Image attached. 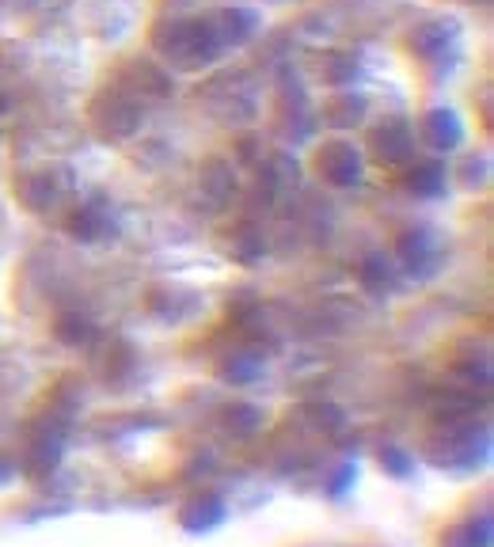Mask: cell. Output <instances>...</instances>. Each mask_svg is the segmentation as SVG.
<instances>
[{"label":"cell","mask_w":494,"mask_h":547,"mask_svg":"<svg viewBox=\"0 0 494 547\" xmlns=\"http://www.w3.org/2000/svg\"><path fill=\"white\" fill-rule=\"evenodd\" d=\"M198 183H202L206 194H213V202H225L228 190L236 187V175H232V168H228L225 160H209L206 168H202V175H198Z\"/></svg>","instance_id":"cell-6"},{"label":"cell","mask_w":494,"mask_h":547,"mask_svg":"<svg viewBox=\"0 0 494 547\" xmlns=\"http://www.w3.org/2000/svg\"><path fill=\"white\" fill-rule=\"evenodd\" d=\"M225 422L236 434H255V430H259V415H255L247 403H232L225 411Z\"/></svg>","instance_id":"cell-13"},{"label":"cell","mask_w":494,"mask_h":547,"mask_svg":"<svg viewBox=\"0 0 494 547\" xmlns=\"http://www.w3.org/2000/svg\"><path fill=\"white\" fill-rule=\"evenodd\" d=\"M221 513H225V506H221L217 494H198L187 510H183V525H187V529H198V517H209V525H213V521H221Z\"/></svg>","instance_id":"cell-8"},{"label":"cell","mask_w":494,"mask_h":547,"mask_svg":"<svg viewBox=\"0 0 494 547\" xmlns=\"http://www.w3.org/2000/svg\"><path fill=\"white\" fill-rule=\"evenodd\" d=\"M373 145L384 152L380 160L399 164V160H407V156H411V130H407V126H399V122H388L384 130L373 133Z\"/></svg>","instance_id":"cell-4"},{"label":"cell","mask_w":494,"mask_h":547,"mask_svg":"<svg viewBox=\"0 0 494 547\" xmlns=\"http://www.w3.org/2000/svg\"><path fill=\"white\" fill-rule=\"evenodd\" d=\"M407 183H411L415 194H426V198H430V194H437V190L445 187V171H441V164H418Z\"/></svg>","instance_id":"cell-9"},{"label":"cell","mask_w":494,"mask_h":547,"mask_svg":"<svg viewBox=\"0 0 494 547\" xmlns=\"http://www.w3.org/2000/svg\"><path fill=\"white\" fill-rule=\"evenodd\" d=\"M453 23H445V19H434V23H422L415 31V38H411V50H418L422 57H430L437 50V46H445L453 35H445Z\"/></svg>","instance_id":"cell-7"},{"label":"cell","mask_w":494,"mask_h":547,"mask_svg":"<svg viewBox=\"0 0 494 547\" xmlns=\"http://www.w3.org/2000/svg\"><path fill=\"white\" fill-rule=\"evenodd\" d=\"M320 171L335 187H354L358 183V152L350 145H331L327 156L320 160Z\"/></svg>","instance_id":"cell-2"},{"label":"cell","mask_w":494,"mask_h":547,"mask_svg":"<svg viewBox=\"0 0 494 547\" xmlns=\"http://www.w3.org/2000/svg\"><path fill=\"white\" fill-rule=\"evenodd\" d=\"M213 27H217V38L221 42H247V38L259 31V16L251 12V8H225L221 16L213 19Z\"/></svg>","instance_id":"cell-3"},{"label":"cell","mask_w":494,"mask_h":547,"mask_svg":"<svg viewBox=\"0 0 494 547\" xmlns=\"http://www.w3.org/2000/svg\"><path fill=\"white\" fill-rule=\"evenodd\" d=\"M103 221H107V217H103V213H99V209L95 206H84V209H76L73 213V236H84V240H95V236H99V228H103Z\"/></svg>","instance_id":"cell-12"},{"label":"cell","mask_w":494,"mask_h":547,"mask_svg":"<svg viewBox=\"0 0 494 547\" xmlns=\"http://www.w3.org/2000/svg\"><path fill=\"white\" fill-rule=\"evenodd\" d=\"M8 111V99H4V92H0V114Z\"/></svg>","instance_id":"cell-15"},{"label":"cell","mask_w":494,"mask_h":547,"mask_svg":"<svg viewBox=\"0 0 494 547\" xmlns=\"http://www.w3.org/2000/svg\"><path fill=\"white\" fill-rule=\"evenodd\" d=\"M323 114H327V122H331L335 130H350L354 122H361V114H365V99L354 92H342L327 103V111Z\"/></svg>","instance_id":"cell-5"},{"label":"cell","mask_w":494,"mask_h":547,"mask_svg":"<svg viewBox=\"0 0 494 547\" xmlns=\"http://www.w3.org/2000/svg\"><path fill=\"white\" fill-rule=\"evenodd\" d=\"M399 251H403V259H407V263L422 270V263L434 255V244H430V236H426V232H407V236L399 240Z\"/></svg>","instance_id":"cell-10"},{"label":"cell","mask_w":494,"mask_h":547,"mask_svg":"<svg viewBox=\"0 0 494 547\" xmlns=\"http://www.w3.org/2000/svg\"><path fill=\"white\" fill-rule=\"evenodd\" d=\"M422 137H426V145L437 152H449L456 149L460 141H464V130H460V118L453 111H430L422 118Z\"/></svg>","instance_id":"cell-1"},{"label":"cell","mask_w":494,"mask_h":547,"mask_svg":"<svg viewBox=\"0 0 494 547\" xmlns=\"http://www.w3.org/2000/svg\"><path fill=\"white\" fill-rule=\"evenodd\" d=\"M57 339L65 342V346H84V342H92V327H88V320H80V316H61L57 320Z\"/></svg>","instance_id":"cell-11"},{"label":"cell","mask_w":494,"mask_h":547,"mask_svg":"<svg viewBox=\"0 0 494 547\" xmlns=\"http://www.w3.org/2000/svg\"><path fill=\"white\" fill-rule=\"evenodd\" d=\"M380 464H384V468H388L392 475H407V472H411L407 453H399V449H384V453H380Z\"/></svg>","instance_id":"cell-14"}]
</instances>
